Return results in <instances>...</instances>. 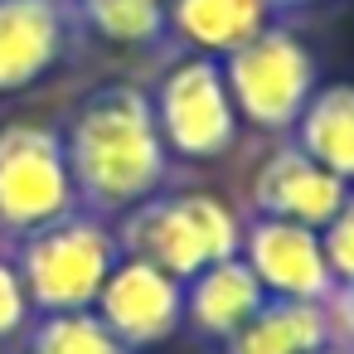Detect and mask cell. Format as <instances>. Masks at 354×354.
Returning a JSON list of instances; mask_svg holds the SVG:
<instances>
[{
    "label": "cell",
    "instance_id": "6da1fadb",
    "mask_svg": "<svg viewBox=\"0 0 354 354\" xmlns=\"http://www.w3.org/2000/svg\"><path fill=\"white\" fill-rule=\"evenodd\" d=\"M59 136L78 209L93 218H122L127 209L160 194L170 180V151L156 127L151 93H141L136 83L93 88Z\"/></svg>",
    "mask_w": 354,
    "mask_h": 354
},
{
    "label": "cell",
    "instance_id": "7a4b0ae2",
    "mask_svg": "<svg viewBox=\"0 0 354 354\" xmlns=\"http://www.w3.org/2000/svg\"><path fill=\"white\" fill-rule=\"evenodd\" d=\"M117 248L127 257L156 262L175 281H189L204 267H214L223 257H238L243 218L209 189L151 194L146 204H136L117 218Z\"/></svg>",
    "mask_w": 354,
    "mask_h": 354
},
{
    "label": "cell",
    "instance_id": "3957f363",
    "mask_svg": "<svg viewBox=\"0 0 354 354\" xmlns=\"http://www.w3.org/2000/svg\"><path fill=\"white\" fill-rule=\"evenodd\" d=\"M122 248L107 218L93 214H68L30 238H20V252L10 257L35 315H59V310H93L107 272L117 267Z\"/></svg>",
    "mask_w": 354,
    "mask_h": 354
},
{
    "label": "cell",
    "instance_id": "277c9868",
    "mask_svg": "<svg viewBox=\"0 0 354 354\" xmlns=\"http://www.w3.org/2000/svg\"><path fill=\"white\" fill-rule=\"evenodd\" d=\"M228 97L238 107V122L257 131H291L296 117L306 112L310 93L320 88V64L310 44L281 25L262 30L228 59H218Z\"/></svg>",
    "mask_w": 354,
    "mask_h": 354
},
{
    "label": "cell",
    "instance_id": "5b68a950",
    "mask_svg": "<svg viewBox=\"0 0 354 354\" xmlns=\"http://www.w3.org/2000/svg\"><path fill=\"white\" fill-rule=\"evenodd\" d=\"M68 214H78V189L68 175L59 127L44 122L0 127V233L30 238Z\"/></svg>",
    "mask_w": 354,
    "mask_h": 354
},
{
    "label": "cell",
    "instance_id": "8992f818",
    "mask_svg": "<svg viewBox=\"0 0 354 354\" xmlns=\"http://www.w3.org/2000/svg\"><path fill=\"white\" fill-rule=\"evenodd\" d=\"M151 112H156V127L165 136V151L170 160H218L238 146V107L228 97V83H223V68L218 59H204V54H185L180 64H170L151 93Z\"/></svg>",
    "mask_w": 354,
    "mask_h": 354
},
{
    "label": "cell",
    "instance_id": "52a82bcc",
    "mask_svg": "<svg viewBox=\"0 0 354 354\" xmlns=\"http://www.w3.org/2000/svg\"><path fill=\"white\" fill-rule=\"evenodd\" d=\"M93 310L131 354L156 349L185 325V281H175L170 272H160L146 257L122 252L117 267L107 272Z\"/></svg>",
    "mask_w": 354,
    "mask_h": 354
},
{
    "label": "cell",
    "instance_id": "ba28073f",
    "mask_svg": "<svg viewBox=\"0 0 354 354\" xmlns=\"http://www.w3.org/2000/svg\"><path fill=\"white\" fill-rule=\"evenodd\" d=\"M238 257L252 267L267 296L277 301H330L335 277L320 248V228L291 223V218H252L243 223V248Z\"/></svg>",
    "mask_w": 354,
    "mask_h": 354
},
{
    "label": "cell",
    "instance_id": "9c48e42d",
    "mask_svg": "<svg viewBox=\"0 0 354 354\" xmlns=\"http://www.w3.org/2000/svg\"><path fill=\"white\" fill-rule=\"evenodd\" d=\"M78 20L64 0H0V97L30 93L73 49Z\"/></svg>",
    "mask_w": 354,
    "mask_h": 354
},
{
    "label": "cell",
    "instance_id": "30bf717a",
    "mask_svg": "<svg viewBox=\"0 0 354 354\" xmlns=\"http://www.w3.org/2000/svg\"><path fill=\"white\" fill-rule=\"evenodd\" d=\"M354 185L335 180L330 170H320L306 151L296 146H281L272 151L257 175H252V204L262 218H291V223H306V228H325L335 218V209L344 204Z\"/></svg>",
    "mask_w": 354,
    "mask_h": 354
},
{
    "label": "cell",
    "instance_id": "8fae6325",
    "mask_svg": "<svg viewBox=\"0 0 354 354\" xmlns=\"http://www.w3.org/2000/svg\"><path fill=\"white\" fill-rule=\"evenodd\" d=\"M272 25V0H165V35H175L189 54L204 59H228Z\"/></svg>",
    "mask_w": 354,
    "mask_h": 354
},
{
    "label": "cell",
    "instance_id": "7c38bea8",
    "mask_svg": "<svg viewBox=\"0 0 354 354\" xmlns=\"http://www.w3.org/2000/svg\"><path fill=\"white\" fill-rule=\"evenodd\" d=\"M262 301H267V291L252 277V267L243 257H223L185 281V325H194L204 339L223 344L238 325H248V315Z\"/></svg>",
    "mask_w": 354,
    "mask_h": 354
},
{
    "label": "cell",
    "instance_id": "4fadbf2b",
    "mask_svg": "<svg viewBox=\"0 0 354 354\" xmlns=\"http://www.w3.org/2000/svg\"><path fill=\"white\" fill-rule=\"evenodd\" d=\"M335 339L330 310L320 301H277L267 296L248 325H238L218 349L223 354H315Z\"/></svg>",
    "mask_w": 354,
    "mask_h": 354
},
{
    "label": "cell",
    "instance_id": "5bb4252c",
    "mask_svg": "<svg viewBox=\"0 0 354 354\" xmlns=\"http://www.w3.org/2000/svg\"><path fill=\"white\" fill-rule=\"evenodd\" d=\"M291 131L296 151H306L335 180L354 185V83H320Z\"/></svg>",
    "mask_w": 354,
    "mask_h": 354
},
{
    "label": "cell",
    "instance_id": "9a60e30c",
    "mask_svg": "<svg viewBox=\"0 0 354 354\" xmlns=\"http://www.w3.org/2000/svg\"><path fill=\"white\" fill-rule=\"evenodd\" d=\"M73 20L112 49H151L165 39V0H78Z\"/></svg>",
    "mask_w": 354,
    "mask_h": 354
},
{
    "label": "cell",
    "instance_id": "2e32d148",
    "mask_svg": "<svg viewBox=\"0 0 354 354\" xmlns=\"http://www.w3.org/2000/svg\"><path fill=\"white\" fill-rule=\"evenodd\" d=\"M25 354H131V349L97 320V310H59L30 320Z\"/></svg>",
    "mask_w": 354,
    "mask_h": 354
},
{
    "label": "cell",
    "instance_id": "e0dca14e",
    "mask_svg": "<svg viewBox=\"0 0 354 354\" xmlns=\"http://www.w3.org/2000/svg\"><path fill=\"white\" fill-rule=\"evenodd\" d=\"M320 248H325L335 286H354V189L344 194V204L335 209V218L320 228Z\"/></svg>",
    "mask_w": 354,
    "mask_h": 354
},
{
    "label": "cell",
    "instance_id": "ac0fdd59",
    "mask_svg": "<svg viewBox=\"0 0 354 354\" xmlns=\"http://www.w3.org/2000/svg\"><path fill=\"white\" fill-rule=\"evenodd\" d=\"M30 320H35L30 291H25V281H20V272H15V262H10V257H0V344L15 339V335H25V330H30Z\"/></svg>",
    "mask_w": 354,
    "mask_h": 354
},
{
    "label": "cell",
    "instance_id": "d6986e66",
    "mask_svg": "<svg viewBox=\"0 0 354 354\" xmlns=\"http://www.w3.org/2000/svg\"><path fill=\"white\" fill-rule=\"evenodd\" d=\"M325 310H330L335 344H344V349L354 354V286H335L330 301H325Z\"/></svg>",
    "mask_w": 354,
    "mask_h": 354
},
{
    "label": "cell",
    "instance_id": "ffe728a7",
    "mask_svg": "<svg viewBox=\"0 0 354 354\" xmlns=\"http://www.w3.org/2000/svg\"><path fill=\"white\" fill-rule=\"evenodd\" d=\"M277 10H310V6H320V0H272Z\"/></svg>",
    "mask_w": 354,
    "mask_h": 354
},
{
    "label": "cell",
    "instance_id": "44dd1931",
    "mask_svg": "<svg viewBox=\"0 0 354 354\" xmlns=\"http://www.w3.org/2000/svg\"><path fill=\"white\" fill-rule=\"evenodd\" d=\"M315 354H349V349H344V344H335V339H330V344H325V349H315Z\"/></svg>",
    "mask_w": 354,
    "mask_h": 354
},
{
    "label": "cell",
    "instance_id": "7402d4cb",
    "mask_svg": "<svg viewBox=\"0 0 354 354\" xmlns=\"http://www.w3.org/2000/svg\"><path fill=\"white\" fill-rule=\"evenodd\" d=\"M64 6H78V0H64Z\"/></svg>",
    "mask_w": 354,
    "mask_h": 354
}]
</instances>
